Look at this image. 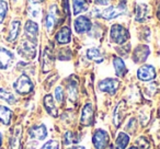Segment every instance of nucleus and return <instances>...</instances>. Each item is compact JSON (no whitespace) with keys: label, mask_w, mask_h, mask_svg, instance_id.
Returning a JSON list of instances; mask_svg holds the SVG:
<instances>
[{"label":"nucleus","mask_w":160,"mask_h":149,"mask_svg":"<svg viewBox=\"0 0 160 149\" xmlns=\"http://www.w3.org/2000/svg\"><path fill=\"white\" fill-rule=\"evenodd\" d=\"M13 89L16 90L17 93L21 94V96H25V94H29L30 92L33 91L34 85L28 75L22 73L13 82Z\"/></svg>","instance_id":"f257e3e1"},{"label":"nucleus","mask_w":160,"mask_h":149,"mask_svg":"<svg viewBox=\"0 0 160 149\" xmlns=\"http://www.w3.org/2000/svg\"><path fill=\"white\" fill-rule=\"evenodd\" d=\"M110 36H111V40L113 43H115V44H118V45H122L128 40L129 33L123 25L114 24L113 27H111Z\"/></svg>","instance_id":"f03ea898"},{"label":"nucleus","mask_w":160,"mask_h":149,"mask_svg":"<svg viewBox=\"0 0 160 149\" xmlns=\"http://www.w3.org/2000/svg\"><path fill=\"white\" fill-rule=\"evenodd\" d=\"M18 53L20 56L31 60L34 59L36 56V44L29 40L23 41L18 47Z\"/></svg>","instance_id":"7ed1b4c3"},{"label":"nucleus","mask_w":160,"mask_h":149,"mask_svg":"<svg viewBox=\"0 0 160 149\" xmlns=\"http://www.w3.org/2000/svg\"><path fill=\"white\" fill-rule=\"evenodd\" d=\"M92 144L96 149H105L110 144V135L103 129H97L92 136Z\"/></svg>","instance_id":"20e7f679"},{"label":"nucleus","mask_w":160,"mask_h":149,"mask_svg":"<svg viewBox=\"0 0 160 149\" xmlns=\"http://www.w3.org/2000/svg\"><path fill=\"white\" fill-rule=\"evenodd\" d=\"M118 86H120V81H118V79L107 78L99 82V89H100V91L107 92V93L113 96V94H115V92L118 91Z\"/></svg>","instance_id":"39448f33"},{"label":"nucleus","mask_w":160,"mask_h":149,"mask_svg":"<svg viewBox=\"0 0 160 149\" xmlns=\"http://www.w3.org/2000/svg\"><path fill=\"white\" fill-rule=\"evenodd\" d=\"M137 77L142 81H150L156 78V69L151 65H142L137 71Z\"/></svg>","instance_id":"423d86ee"},{"label":"nucleus","mask_w":160,"mask_h":149,"mask_svg":"<svg viewBox=\"0 0 160 149\" xmlns=\"http://www.w3.org/2000/svg\"><path fill=\"white\" fill-rule=\"evenodd\" d=\"M75 31L77 32L78 34H83V33H87L91 30L92 27V23L91 21L89 20V18L87 17H78L77 19L75 20Z\"/></svg>","instance_id":"0eeeda50"},{"label":"nucleus","mask_w":160,"mask_h":149,"mask_svg":"<svg viewBox=\"0 0 160 149\" xmlns=\"http://www.w3.org/2000/svg\"><path fill=\"white\" fill-rule=\"evenodd\" d=\"M94 120V113H93V107H92L91 103H87L83 107L82 111H81V116H80V123L83 126H90L93 124Z\"/></svg>","instance_id":"6e6552de"},{"label":"nucleus","mask_w":160,"mask_h":149,"mask_svg":"<svg viewBox=\"0 0 160 149\" xmlns=\"http://www.w3.org/2000/svg\"><path fill=\"white\" fill-rule=\"evenodd\" d=\"M58 22V10L56 6H52L48 13L45 17V27L48 32H52Z\"/></svg>","instance_id":"1a4fd4ad"},{"label":"nucleus","mask_w":160,"mask_h":149,"mask_svg":"<svg viewBox=\"0 0 160 149\" xmlns=\"http://www.w3.org/2000/svg\"><path fill=\"white\" fill-rule=\"evenodd\" d=\"M13 59L14 55L12 54V52L5 47H0V69L1 70L9 68L13 62Z\"/></svg>","instance_id":"9d476101"},{"label":"nucleus","mask_w":160,"mask_h":149,"mask_svg":"<svg viewBox=\"0 0 160 149\" xmlns=\"http://www.w3.org/2000/svg\"><path fill=\"white\" fill-rule=\"evenodd\" d=\"M24 32L27 35V40L31 41V42L35 43L38 41V25L36 22L32 20H28L27 23L24 25Z\"/></svg>","instance_id":"9b49d317"},{"label":"nucleus","mask_w":160,"mask_h":149,"mask_svg":"<svg viewBox=\"0 0 160 149\" xmlns=\"http://www.w3.org/2000/svg\"><path fill=\"white\" fill-rule=\"evenodd\" d=\"M29 136L32 139L44 140L47 137V128L44 124L34 125L29 129Z\"/></svg>","instance_id":"f8f14e48"},{"label":"nucleus","mask_w":160,"mask_h":149,"mask_svg":"<svg viewBox=\"0 0 160 149\" xmlns=\"http://www.w3.org/2000/svg\"><path fill=\"white\" fill-rule=\"evenodd\" d=\"M149 54H150V51H149V47L147 45H139L134 51L133 60L135 62H137V64L144 62L149 56Z\"/></svg>","instance_id":"ddd939ff"},{"label":"nucleus","mask_w":160,"mask_h":149,"mask_svg":"<svg viewBox=\"0 0 160 149\" xmlns=\"http://www.w3.org/2000/svg\"><path fill=\"white\" fill-rule=\"evenodd\" d=\"M125 12V8H116L114 6H110L109 8L104 9L101 12V17L105 20H113V19L120 17L121 14H123Z\"/></svg>","instance_id":"4468645a"},{"label":"nucleus","mask_w":160,"mask_h":149,"mask_svg":"<svg viewBox=\"0 0 160 149\" xmlns=\"http://www.w3.org/2000/svg\"><path fill=\"white\" fill-rule=\"evenodd\" d=\"M21 136L22 129L21 126H16L9 138V149H19L21 145Z\"/></svg>","instance_id":"2eb2a0df"},{"label":"nucleus","mask_w":160,"mask_h":149,"mask_svg":"<svg viewBox=\"0 0 160 149\" xmlns=\"http://www.w3.org/2000/svg\"><path fill=\"white\" fill-rule=\"evenodd\" d=\"M125 111H126V107H125L124 101H121L115 107V111L113 114V123L116 127H118L121 125V123L123 122L125 116Z\"/></svg>","instance_id":"dca6fc26"},{"label":"nucleus","mask_w":160,"mask_h":149,"mask_svg":"<svg viewBox=\"0 0 160 149\" xmlns=\"http://www.w3.org/2000/svg\"><path fill=\"white\" fill-rule=\"evenodd\" d=\"M54 65V57H53V54H52L51 49L49 48H45L44 53H43L42 56V69H43V72H47L52 69Z\"/></svg>","instance_id":"f3484780"},{"label":"nucleus","mask_w":160,"mask_h":149,"mask_svg":"<svg viewBox=\"0 0 160 149\" xmlns=\"http://www.w3.org/2000/svg\"><path fill=\"white\" fill-rule=\"evenodd\" d=\"M58 44H68L71 41V30L68 27H62L55 36Z\"/></svg>","instance_id":"a211bd4d"},{"label":"nucleus","mask_w":160,"mask_h":149,"mask_svg":"<svg viewBox=\"0 0 160 149\" xmlns=\"http://www.w3.org/2000/svg\"><path fill=\"white\" fill-rule=\"evenodd\" d=\"M20 29H21V22L19 20H13L10 23L9 33H8V36H7L8 42L12 43L18 38L19 33H20Z\"/></svg>","instance_id":"6ab92c4d"},{"label":"nucleus","mask_w":160,"mask_h":149,"mask_svg":"<svg viewBox=\"0 0 160 149\" xmlns=\"http://www.w3.org/2000/svg\"><path fill=\"white\" fill-rule=\"evenodd\" d=\"M44 107H45V110H46L47 113H48L49 115L54 116V117H56V116L58 115L57 107H56L55 103H54V99H53V97H52L51 94H47V96H45V98H44Z\"/></svg>","instance_id":"aec40b11"},{"label":"nucleus","mask_w":160,"mask_h":149,"mask_svg":"<svg viewBox=\"0 0 160 149\" xmlns=\"http://www.w3.org/2000/svg\"><path fill=\"white\" fill-rule=\"evenodd\" d=\"M12 118V111L5 105H0V123L3 125H10Z\"/></svg>","instance_id":"412c9836"},{"label":"nucleus","mask_w":160,"mask_h":149,"mask_svg":"<svg viewBox=\"0 0 160 149\" xmlns=\"http://www.w3.org/2000/svg\"><path fill=\"white\" fill-rule=\"evenodd\" d=\"M113 65H114V68H115L116 76L118 77H124L125 73L127 72V69H126V66H125V62H123L122 58L114 57Z\"/></svg>","instance_id":"4be33fe9"},{"label":"nucleus","mask_w":160,"mask_h":149,"mask_svg":"<svg viewBox=\"0 0 160 149\" xmlns=\"http://www.w3.org/2000/svg\"><path fill=\"white\" fill-rule=\"evenodd\" d=\"M87 57L89 58L90 60H92V62H97V64H100V62H103V55L102 53L100 52V49L98 48H89L87 51Z\"/></svg>","instance_id":"5701e85b"},{"label":"nucleus","mask_w":160,"mask_h":149,"mask_svg":"<svg viewBox=\"0 0 160 149\" xmlns=\"http://www.w3.org/2000/svg\"><path fill=\"white\" fill-rule=\"evenodd\" d=\"M87 0H72V12L73 14H79L80 12L88 10Z\"/></svg>","instance_id":"b1692460"},{"label":"nucleus","mask_w":160,"mask_h":149,"mask_svg":"<svg viewBox=\"0 0 160 149\" xmlns=\"http://www.w3.org/2000/svg\"><path fill=\"white\" fill-rule=\"evenodd\" d=\"M129 142V136L126 133H118L116 137V149H126V146Z\"/></svg>","instance_id":"393cba45"},{"label":"nucleus","mask_w":160,"mask_h":149,"mask_svg":"<svg viewBox=\"0 0 160 149\" xmlns=\"http://www.w3.org/2000/svg\"><path fill=\"white\" fill-rule=\"evenodd\" d=\"M79 137L77 136L76 133H72V132L68 131L64 134V138H62V144L64 146H69V145H73L77 144L79 142Z\"/></svg>","instance_id":"a878e982"},{"label":"nucleus","mask_w":160,"mask_h":149,"mask_svg":"<svg viewBox=\"0 0 160 149\" xmlns=\"http://www.w3.org/2000/svg\"><path fill=\"white\" fill-rule=\"evenodd\" d=\"M0 99L6 101L9 104H14L17 102L16 96L12 92L8 91L7 89H3V88H0Z\"/></svg>","instance_id":"bb28decb"},{"label":"nucleus","mask_w":160,"mask_h":149,"mask_svg":"<svg viewBox=\"0 0 160 149\" xmlns=\"http://www.w3.org/2000/svg\"><path fill=\"white\" fill-rule=\"evenodd\" d=\"M147 13H148V10L145 5H138L137 10H136V21L138 22H142L145 19L147 18Z\"/></svg>","instance_id":"cd10ccee"},{"label":"nucleus","mask_w":160,"mask_h":149,"mask_svg":"<svg viewBox=\"0 0 160 149\" xmlns=\"http://www.w3.org/2000/svg\"><path fill=\"white\" fill-rule=\"evenodd\" d=\"M68 94H69V99L71 101H76L77 100V94H78V90H77V82L73 83V81L68 83Z\"/></svg>","instance_id":"c85d7f7f"},{"label":"nucleus","mask_w":160,"mask_h":149,"mask_svg":"<svg viewBox=\"0 0 160 149\" xmlns=\"http://www.w3.org/2000/svg\"><path fill=\"white\" fill-rule=\"evenodd\" d=\"M8 13V3L5 0H0V23L5 21V18Z\"/></svg>","instance_id":"c756f323"},{"label":"nucleus","mask_w":160,"mask_h":149,"mask_svg":"<svg viewBox=\"0 0 160 149\" xmlns=\"http://www.w3.org/2000/svg\"><path fill=\"white\" fill-rule=\"evenodd\" d=\"M149 142L146 139V137H139L136 140V147L138 149H149Z\"/></svg>","instance_id":"7c9ffc66"},{"label":"nucleus","mask_w":160,"mask_h":149,"mask_svg":"<svg viewBox=\"0 0 160 149\" xmlns=\"http://www.w3.org/2000/svg\"><path fill=\"white\" fill-rule=\"evenodd\" d=\"M41 149H59V144L57 140H48L41 147Z\"/></svg>","instance_id":"2f4dec72"},{"label":"nucleus","mask_w":160,"mask_h":149,"mask_svg":"<svg viewBox=\"0 0 160 149\" xmlns=\"http://www.w3.org/2000/svg\"><path fill=\"white\" fill-rule=\"evenodd\" d=\"M55 99H56V101L59 103H62V101H64V90H62V87H56Z\"/></svg>","instance_id":"473e14b6"},{"label":"nucleus","mask_w":160,"mask_h":149,"mask_svg":"<svg viewBox=\"0 0 160 149\" xmlns=\"http://www.w3.org/2000/svg\"><path fill=\"white\" fill-rule=\"evenodd\" d=\"M29 13L31 14L32 18H38V17L41 14V11H40V9H34V8H30Z\"/></svg>","instance_id":"72a5a7b5"},{"label":"nucleus","mask_w":160,"mask_h":149,"mask_svg":"<svg viewBox=\"0 0 160 149\" xmlns=\"http://www.w3.org/2000/svg\"><path fill=\"white\" fill-rule=\"evenodd\" d=\"M94 2L97 3V5H100V6H107L109 5V2L111 1V0H93Z\"/></svg>","instance_id":"f704fd0d"},{"label":"nucleus","mask_w":160,"mask_h":149,"mask_svg":"<svg viewBox=\"0 0 160 149\" xmlns=\"http://www.w3.org/2000/svg\"><path fill=\"white\" fill-rule=\"evenodd\" d=\"M30 2L32 3V5H35V3H38V2H41L42 0H29Z\"/></svg>","instance_id":"c9c22d12"},{"label":"nucleus","mask_w":160,"mask_h":149,"mask_svg":"<svg viewBox=\"0 0 160 149\" xmlns=\"http://www.w3.org/2000/svg\"><path fill=\"white\" fill-rule=\"evenodd\" d=\"M69 149H85V147H83V146H73V147H71V148H69Z\"/></svg>","instance_id":"e433bc0d"},{"label":"nucleus","mask_w":160,"mask_h":149,"mask_svg":"<svg viewBox=\"0 0 160 149\" xmlns=\"http://www.w3.org/2000/svg\"><path fill=\"white\" fill-rule=\"evenodd\" d=\"M157 18L160 20V5H159V7H158V10H157Z\"/></svg>","instance_id":"4c0bfd02"},{"label":"nucleus","mask_w":160,"mask_h":149,"mask_svg":"<svg viewBox=\"0 0 160 149\" xmlns=\"http://www.w3.org/2000/svg\"><path fill=\"white\" fill-rule=\"evenodd\" d=\"M1 144H2V134L0 133V147H1Z\"/></svg>","instance_id":"58836bf2"},{"label":"nucleus","mask_w":160,"mask_h":149,"mask_svg":"<svg viewBox=\"0 0 160 149\" xmlns=\"http://www.w3.org/2000/svg\"><path fill=\"white\" fill-rule=\"evenodd\" d=\"M128 149H138V148H137V147H136V146H133V147H129Z\"/></svg>","instance_id":"ea45409f"},{"label":"nucleus","mask_w":160,"mask_h":149,"mask_svg":"<svg viewBox=\"0 0 160 149\" xmlns=\"http://www.w3.org/2000/svg\"><path fill=\"white\" fill-rule=\"evenodd\" d=\"M12 1H18V0H12Z\"/></svg>","instance_id":"a19ab883"}]
</instances>
